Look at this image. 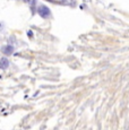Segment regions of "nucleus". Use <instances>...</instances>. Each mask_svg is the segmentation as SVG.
I'll list each match as a JSON object with an SVG mask.
<instances>
[{
  "instance_id": "nucleus-2",
  "label": "nucleus",
  "mask_w": 129,
  "mask_h": 130,
  "mask_svg": "<svg viewBox=\"0 0 129 130\" xmlns=\"http://www.w3.org/2000/svg\"><path fill=\"white\" fill-rule=\"evenodd\" d=\"M1 52L4 54H6V56H10V54H13L14 52V47L10 46V45H5L1 47Z\"/></svg>"
},
{
  "instance_id": "nucleus-1",
  "label": "nucleus",
  "mask_w": 129,
  "mask_h": 130,
  "mask_svg": "<svg viewBox=\"0 0 129 130\" xmlns=\"http://www.w3.org/2000/svg\"><path fill=\"white\" fill-rule=\"evenodd\" d=\"M38 12H39L40 16L43 17V18H49V17L51 16L50 9H49L46 6H44V5H42V6L39 7V8H38Z\"/></svg>"
},
{
  "instance_id": "nucleus-3",
  "label": "nucleus",
  "mask_w": 129,
  "mask_h": 130,
  "mask_svg": "<svg viewBox=\"0 0 129 130\" xmlns=\"http://www.w3.org/2000/svg\"><path fill=\"white\" fill-rule=\"evenodd\" d=\"M8 66H9V62L6 58L0 59V69H7Z\"/></svg>"
}]
</instances>
